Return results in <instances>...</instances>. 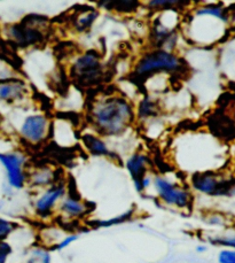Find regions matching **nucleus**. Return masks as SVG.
I'll return each instance as SVG.
<instances>
[{
  "label": "nucleus",
  "instance_id": "20e7f679",
  "mask_svg": "<svg viewBox=\"0 0 235 263\" xmlns=\"http://www.w3.org/2000/svg\"><path fill=\"white\" fill-rule=\"evenodd\" d=\"M105 66L100 53L89 50L82 53L70 66V76L77 84L84 87L99 85L105 80Z\"/></svg>",
  "mask_w": 235,
  "mask_h": 263
},
{
  "label": "nucleus",
  "instance_id": "ddd939ff",
  "mask_svg": "<svg viewBox=\"0 0 235 263\" xmlns=\"http://www.w3.org/2000/svg\"><path fill=\"white\" fill-rule=\"evenodd\" d=\"M28 93L26 83L22 80H12L0 83V101L15 104L24 99Z\"/></svg>",
  "mask_w": 235,
  "mask_h": 263
},
{
  "label": "nucleus",
  "instance_id": "b1692460",
  "mask_svg": "<svg viewBox=\"0 0 235 263\" xmlns=\"http://www.w3.org/2000/svg\"><path fill=\"white\" fill-rule=\"evenodd\" d=\"M78 238H80V236H78V233L70 232L69 235H66L65 237H63L62 239L56 243V245L53 246L51 248V251H53V252L65 251L66 248H68L70 245H72V243L75 242L76 240H78Z\"/></svg>",
  "mask_w": 235,
  "mask_h": 263
},
{
  "label": "nucleus",
  "instance_id": "aec40b11",
  "mask_svg": "<svg viewBox=\"0 0 235 263\" xmlns=\"http://www.w3.org/2000/svg\"><path fill=\"white\" fill-rule=\"evenodd\" d=\"M51 250L45 246L33 247L28 255L26 263H52Z\"/></svg>",
  "mask_w": 235,
  "mask_h": 263
},
{
  "label": "nucleus",
  "instance_id": "bb28decb",
  "mask_svg": "<svg viewBox=\"0 0 235 263\" xmlns=\"http://www.w3.org/2000/svg\"><path fill=\"white\" fill-rule=\"evenodd\" d=\"M226 11L228 15V24H232L235 27V5H233L231 8H226Z\"/></svg>",
  "mask_w": 235,
  "mask_h": 263
},
{
  "label": "nucleus",
  "instance_id": "6ab92c4d",
  "mask_svg": "<svg viewBox=\"0 0 235 263\" xmlns=\"http://www.w3.org/2000/svg\"><path fill=\"white\" fill-rule=\"evenodd\" d=\"M190 5L189 2H175V0H154V2L147 3V6L151 11L158 12H168V11H178Z\"/></svg>",
  "mask_w": 235,
  "mask_h": 263
},
{
  "label": "nucleus",
  "instance_id": "f8f14e48",
  "mask_svg": "<svg viewBox=\"0 0 235 263\" xmlns=\"http://www.w3.org/2000/svg\"><path fill=\"white\" fill-rule=\"evenodd\" d=\"M58 181L61 179H58L55 170L47 165H43V167L36 168L32 173H28L27 177V184L35 190H45Z\"/></svg>",
  "mask_w": 235,
  "mask_h": 263
},
{
  "label": "nucleus",
  "instance_id": "393cba45",
  "mask_svg": "<svg viewBox=\"0 0 235 263\" xmlns=\"http://www.w3.org/2000/svg\"><path fill=\"white\" fill-rule=\"evenodd\" d=\"M218 263H235V250L223 248L217 255Z\"/></svg>",
  "mask_w": 235,
  "mask_h": 263
},
{
  "label": "nucleus",
  "instance_id": "7ed1b4c3",
  "mask_svg": "<svg viewBox=\"0 0 235 263\" xmlns=\"http://www.w3.org/2000/svg\"><path fill=\"white\" fill-rule=\"evenodd\" d=\"M46 26L47 20L45 16L29 15L21 22L9 26L6 33L9 41L17 47H33L45 43L47 38Z\"/></svg>",
  "mask_w": 235,
  "mask_h": 263
},
{
  "label": "nucleus",
  "instance_id": "9b49d317",
  "mask_svg": "<svg viewBox=\"0 0 235 263\" xmlns=\"http://www.w3.org/2000/svg\"><path fill=\"white\" fill-rule=\"evenodd\" d=\"M51 123L45 115L32 114L24 119L19 129L22 138L30 144H39L47 137Z\"/></svg>",
  "mask_w": 235,
  "mask_h": 263
},
{
  "label": "nucleus",
  "instance_id": "423d86ee",
  "mask_svg": "<svg viewBox=\"0 0 235 263\" xmlns=\"http://www.w3.org/2000/svg\"><path fill=\"white\" fill-rule=\"evenodd\" d=\"M190 186L195 192L213 198L233 196L235 191V183L232 179L211 170L193 174L190 177Z\"/></svg>",
  "mask_w": 235,
  "mask_h": 263
},
{
  "label": "nucleus",
  "instance_id": "4468645a",
  "mask_svg": "<svg viewBox=\"0 0 235 263\" xmlns=\"http://www.w3.org/2000/svg\"><path fill=\"white\" fill-rule=\"evenodd\" d=\"M82 143L85 146L87 152L93 157H111V152L104 139L99 136L85 134L82 136Z\"/></svg>",
  "mask_w": 235,
  "mask_h": 263
},
{
  "label": "nucleus",
  "instance_id": "f3484780",
  "mask_svg": "<svg viewBox=\"0 0 235 263\" xmlns=\"http://www.w3.org/2000/svg\"><path fill=\"white\" fill-rule=\"evenodd\" d=\"M99 14L95 9H86V11L81 12L78 15L75 16L73 20V28L76 29L78 32H85L91 29L93 23L95 22L96 17Z\"/></svg>",
  "mask_w": 235,
  "mask_h": 263
},
{
  "label": "nucleus",
  "instance_id": "4be33fe9",
  "mask_svg": "<svg viewBox=\"0 0 235 263\" xmlns=\"http://www.w3.org/2000/svg\"><path fill=\"white\" fill-rule=\"evenodd\" d=\"M204 222L208 224L210 227H214V228H223L226 229L228 228V218L224 215L222 213L218 212H210L207 215L204 216Z\"/></svg>",
  "mask_w": 235,
  "mask_h": 263
},
{
  "label": "nucleus",
  "instance_id": "1a4fd4ad",
  "mask_svg": "<svg viewBox=\"0 0 235 263\" xmlns=\"http://www.w3.org/2000/svg\"><path fill=\"white\" fill-rule=\"evenodd\" d=\"M56 212L63 220L68 222H76L84 220L85 217L90 215L91 204L83 200L81 196H78L76 192L68 191L67 196L58 204Z\"/></svg>",
  "mask_w": 235,
  "mask_h": 263
},
{
  "label": "nucleus",
  "instance_id": "9d476101",
  "mask_svg": "<svg viewBox=\"0 0 235 263\" xmlns=\"http://www.w3.org/2000/svg\"><path fill=\"white\" fill-rule=\"evenodd\" d=\"M0 162L6 170L9 186L21 190L27 185L28 173L24 169V159L17 153H0Z\"/></svg>",
  "mask_w": 235,
  "mask_h": 263
},
{
  "label": "nucleus",
  "instance_id": "6e6552de",
  "mask_svg": "<svg viewBox=\"0 0 235 263\" xmlns=\"http://www.w3.org/2000/svg\"><path fill=\"white\" fill-rule=\"evenodd\" d=\"M148 158L143 153H135L126 161V169L133 182L135 191L140 194L145 193L153 183V177L148 175Z\"/></svg>",
  "mask_w": 235,
  "mask_h": 263
},
{
  "label": "nucleus",
  "instance_id": "5701e85b",
  "mask_svg": "<svg viewBox=\"0 0 235 263\" xmlns=\"http://www.w3.org/2000/svg\"><path fill=\"white\" fill-rule=\"evenodd\" d=\"M17 227V223L0 216V241L6 240L16 230Z\"/></svg>",
  "mask_w": 235,
  "mask_h": 263
},
{
  "label": "nucleus",
  "instance_id": "cd10ccee",
  "mask_svg": "<svg viewBox=\"0 0 235 263\" xmlns=\"http://www.w3.org/2000/svg\"><path fill=\"white\" fill-rule=\"evenodd\" d=\"M207 251H208V247L204 245H200L197 247V252L200 253V254H202V253H205Z\"/></svg>",
  "mask_w": 235,
  "mask_h": 263
},
{
  "label": "nucleus",
  "instance_id": "a211bd4d",
  "mask_svg": "<svg viewBox=\"0 0 235 263\" xmlns=\"http://www.w3.org/2000/svg\"><path fill=\"white\" fill-rule=\"evenodd\" d=\"M160 113V107L158 101L153 100L149 97H145V98L140 101L138 106V111L136 115L140 120H148L154 119Z\"/></svg>",
  "mask_w": 235,
  "mask_h": 263
},
{
  "label": "nucleus",
  "instance_id": "dca6fc26",
  "mask_svg": "<svg viewBox=\"0 0 235 263\" xmlns=\"http://www.w3.org/2000/svg\"><path fill=\"white\" fill-rule=\"evenodd\" d=\"M207 241L213 246L235 250V228L228 227L224 229L222 232L209 235L207 237Z\"/></svg>",
  "mask_w": 235,
  "mask_h": 263
},
{
  "label": "nucleus",
  "instance_id": "0eeeda50",
  "mask_svg": "<svg viewBox=\"0 0 235 263\" xmlns=\"http://www.w3.org/2000/svg\"><path fill=\"white\" fill-rule=\"evenodd\" d=\"M68 185L65 181H58L52 186L43 190L33 201V212L41 220H47L52 217L57 211V207L62 199L67 196Z\"/></svg>",
  "mask_w": 235,
  "mask_h": 263
},
{
  "label": "nucleus",
  "instance_id": "a878e982",
  "mask_svg": "<svg viewBox=\"0 0 235 263\" xmlns=\"http://www.w3.org/2000/svg\"><path fill=\"white\" fill-rule=\"evenodd\" d=\"M13 248L11 243L6 240L0 241V263H7L9 256L12 255Z\"/></svg>",
  "mask_w": 235,
  "mask_h": 263
},
{
  "label": "nucleus",
  "instance_id": "f03ea898",
  "mask_svg": "<svg viewBox=\"0 0 235 263\" xmlns=\"http://www.w3.org/2000/svg\"><path fill=\"white\" fill-rule=\"evenodd\" d=\"M184 62L173 52L154 48L136 61L134 74L139 79H148L154 75L175 74L183 69Z\"/></svg>",
  "mask_w": 235,
  "mask_h": 263
},
{
  "label": "nucleus",
  "instance_id": "f257e3e1",
  "mask_svg": "<svg viewBox=\"0 0 235 263\" xmlns=\"http://www.w3.org/2000/svg\"><path fill=\"white\" fill-rule=\"evenodd\" d=\"M131 102L122 96H108L96 100L90 109L92 126L101 136L116 137L124 133L134 121Z\"/></svg>",
  "mask_w": 235,
  "mask_h": 263
},
{
  "label": "nucleus",
  "instance_id": "39448f33",
  "mask_svg": "<svg viewBox=\"0 0 235 263\" xmlns=\"http://www.w3.org/2000/svg\"><path fill=\"white\" fill-rule=\"evenodd\" d=\"M154 190L159 200L163 204L179 211H188L192 208L194 196L187 186L175 183L161 175L153 177Z\"/></svg>",
  "mask_w": 235,
  "mask_h": 263
},
{
  "label": "nucleus",
  "instance_id": "2eb2a0df",
  "mask_svg": "<svg viewBox=\"0 0 235 263\" xmlns=\"http://www.w3.org/2000/svg\"><path fill=\"white\" fill-rule=\"evenodd\" d=\"M140 5L139 2H133V0H106L97 3V7L119 14H132L138 11Z\"/></svg>",
  "mask_w": 235,
  "mask_h": 263
},
{
  "label": "nucleus",
  "instance_id": "412c9836",
  "mask_svg": "<svg viewBox=\"0 0 235 263\" xmlns=\"http://www.w3.org/2000/svg\"><path fill=\"white\" fill-rule=\"evenodd\" d=\"M133 217V211H129L126 213L121 214L119 216L111 217L109 220H102V221H95L93 223V226L95 228H110L115 226H120V224H123L127 221H130L131 218Z\"/></svg>",
  "mask_w": 235,
  "mask_h": 263
}]
</instances>
